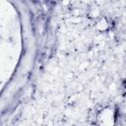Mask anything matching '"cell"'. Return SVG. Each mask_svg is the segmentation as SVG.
I'll list each match as a JSON object with an SVG mask.
<instances>
[{"instance_id": "6da1fadb", "label": "cell", "mask_w": 126, "mask_h": 126, "mask_svg": "<svg viewBox=\"0 0 126 126\" xmlns=\"http://www.w3.org/2000/svg\"><path fill=\"white\" fill-rule=\"evenodd\" d=\"M109 22L106 20V18H102L97 24V29L100 32H105L109 29Z\"/></svg>"}, {"instance_id": "7a4b0ae2", "label": "cell", "mask_w": 126, "mask_h": 126, "mask_svg": "<svg viewBox=\"0 0 126 126\" xmlns=\"http://www.w3.org/2000/svg\"><path fill=\"white\" fill-rule=\"evenodd\" d=\"M121 92L123 94H126V81H124L122 84H121Z\"/></svg>"}]
</instances>
